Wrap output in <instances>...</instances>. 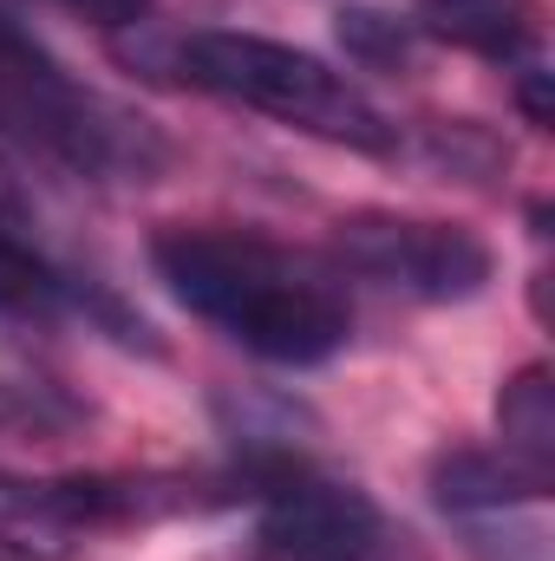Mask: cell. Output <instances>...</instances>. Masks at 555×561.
Listing matches in <instances>:
<instances>
[{
    "label": "cell",
    "mask_w": 555,
    "mask_h": 561,
    "mask_svg": "<svg viewBox=\"0 0 555 561\" xmlns=\"http://www.w3.org/2000/svg\"><path fill=\"white\" fill-rule=\"evenodd\" d=\"M0 85H13V99H33V92H53L66 85V72L46 59V46L0 7Z\"/></svg>",
    "instance_id": "cell-12"
},
{
    "label": "cell",
    "mask_w": 555,
    "mask_h": 561,
    "mask_svg": "<svg viewBox=\"0 0 555 561\" xmlns=\"http://www.w3.org/2000/svg\"><path fill=\"white\" fill-rule=\"evenodd\" d=\"M471 561H550V523L543 503H471L451 510Z\"/></svg>",
    "instance_id": "cell-9"
},
{
    "label": "cell",
    "mask_w": 555,
    "mask_h": 561,
    "mask_svg": "<svg viewBox=\"0 0 555 561\" xmlns=\"http://www.w3.org/2000/svg\"><path fill=\"white\" fill-rule=\"evenodd\" d=\"M517 92H523V112H530V125H550V72H543L536 59L523 66V85H517Z\"/></svg>",
    "instance_id": "cell-14"
},
{
    "label": "cell",
    "mask_w": 555,
    "mask_h": 561,
    "mask_svg": "<svg viewBox=\"0 0 555 561\" xmlns=\"http://www.w3.org/2000/svg\"><path fill=\"white\" fill-rule=\"evenodd\" d=\"M340 46L360 59V66H412L418 26L399 13H380V7H340Z\"/></svg>",
    "instance_id": "cell-11"
},
{
    "label": "cell",
    "mask_w": 555,
    "mask_h": 561,
    "mask_svg": "<svg viewBox=\"0 0 555 561\" xmlns=\"http://www.w3.org/2000/svg\"><path fill=\"white\" fill-rule=\"evenodd\" d=\"M79 503H72V477L66 483H26L0 470V556L7 561H53L72 549L79 536Z\"/></svg>",
    "instance_id": "cell-6"
},
{
    "label": "cell",
    "mask_w": 555,
    "mask_h": 561,
    "mask_svg": "<svg viewBox=\"0 0 555 561\" xmlns=\"http://www.w3.org/2000/svg\"><path fill=\"white\" fill-rule=\"evenodd\" d=\"M333 262L406 300H471L490 287V242L464 222H431L399 209H353L333 222Z\"/></svg>",
    "instance_id": "cell-3"
},
{
    "label": "cell",
    "mask_w": 555,
    "mask_h": 561,
    "mask_svg": "<svg viewBox=\"0 0 555 561\" xmlns=\"http://www.w3.org/2000/svg\"><path fill=\"white\" fill-rule=\"evenodd\" d=\"M177 66H183L190 85H203V92H216V99H229L242 112H262L287 131H307L320 144H347V150H366V157L399 150V125L347 72H333L307 46H287V39H269V33L209 26V33H190L177 46Z\"/></svg>",
    "instance_id": "cell-2"
},
{
    "label": "cell",
    "mask_w": 555,
    "mask_h": 561,
    "mask_svg": "<svg viewBox=\"0 0 555 561\" xmlns=\"http://www.w3.org/2000/svg\"><path fill=\"white\" fill-rule=\"evenodd\" d=\"M66 307H79V287L20 236V216H0V327H33Z\"/></svg>",
    "instance_id": "cell-7"
},
{
    "label": "cell",
    "mask_w": 555,
    "mask_h": 561,
    "mask_svg": "<svg viewBox=\"0 0 555 561\" xmlns=\"http://www.w3.org/2000/svg\"><path fill=\"white\" fill-rule=\"evenodd\" d=\"M418 39L464 46L497 66H530L543 39V7L536 0H412Z\"/></svg>",
    "instance_id": "cell-5"
},
{
    "label": "cell",
    "mask_w": 555,
    "mask_h": 561,
    "mask_svg": "<svg viewBox=\"0 0 555 561\" xmlns=\"http://www.w3.org/2000/svg\"><path fill=\"white\" fill-rule=\"evenodd\" d=\"M497 431H503V457H517V463H530L536 477H550V463H555L550 366H523V373L497 392Z\"/></svg>",
    "instance_id": "cell-8"
},
{
    "label": "cell",
    "mask_w": 555,
    "mask_h": 561,
    "mask_svg": "<svg viewBox=\"0 0 555 561\" xmlns=\"http://www.w3.org/2000/svg\"><path fill=\"white\" fill-rule=\"evenodd\" d=\"M150 268L196 320L269 366H327L353 340V307L340 280L275 236L170 222L150 236Z\"/></svg>",
    "instance_id": "cell-1"
},
{
    "label": "cell",
    "mask_w": 555,
    "mask_h": 561,
    "mask_svg": "<svg viewBox=\"0 0 555 561\" xmlns=\"http://www.w3.org/2000/svg\"><path fill=\"white\" fill-rule=\"evenodd\" d=\"M86 424V405L46 379H0V431L7 437H66Z\"/></svg>",
    "instance_id": "cell-10"
},
{
    "label": "cell",
    "mask_w": 555,
    "mask_h": 561,
    "mask_svg": "<svg viewBox=\"0 0 555 561\" xmlns=\"http://www.w3.org/2000/svg\"><path fill=\"white\" fill-rule=\"evenodd\" d=\"M53 7H66V13H79L86 26H105V33H125V26H138L144 13L157 7V0H53Z\"/></svg>",
    "instance_id": "cell-13"
},
{
    "label": "cell",
    "mask_w": 555,
    "mask_h": 561,
    "mask_svg": "<svg viewBox=\"0 0 555 561\" xmlns=\"http://www.w3.org/2000/svg\"><path fill=\"white\" fill-rule=\"evenodd\" d=\"M0 216H20V196H13V176L0 170Z\"/></svg>",
    "instance_id": "cell-15"
},
{
    "label": "cell",
    "mask_w": 555,
    "mask_h": 561,
    "mask_svg": "<svg viewBox=\"0 0 555 561\" xmlns=\"http://www.w3.org/2000/svg\"><path fill=\"white\" fill-rule=\"evenodd\" d=\"M256 536L269 561H406L386 516L340 477L301 463V457H269L256 470Z\"/></svg>",
    "instance_id": "cell-4"
}]
</instances>
